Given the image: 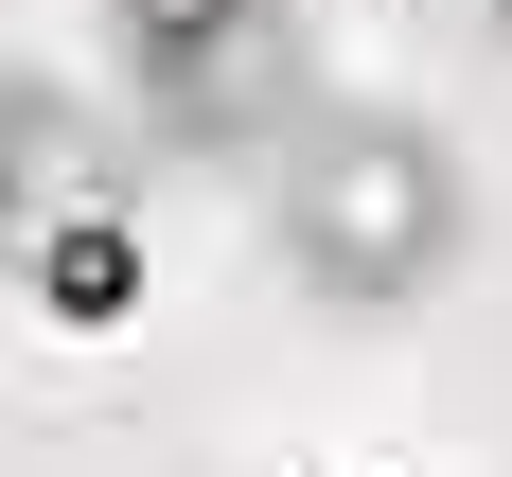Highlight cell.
Masks as SVG:
<instances>
[{
  "label": "cell",
  "mask_w": 512,
  "mask_h": 477,
  "mask_svg": "<svg viewBox=\"0 0 512 477\" xmlns=\"http://www.w3.org/2000/svg\"><path fill=\"white\" fill-rule=\"evenodd\" d=\"M265 248H283V283H301V301L407 318V301H442V283H460L477 177H460V142H442L424 106H354V89H336L301 142L265 159Z\"/></svg>",
  "instance_id": "6da1fadb"
},
{
  "label": "cell",
  "mask_w": 512,
  "mask_h": 477,
  "mask_svg": "<svg viewBox=\"0 0 512 477\" xmlns=\"http://www.w3.org/2000/svg\"><path fill=\"white\" fill-rule=\"evenodd\" d=\"M124 53H142V124L159 142H230V159H283L318 124V53L283 36V0H124Z\"/></svg>",
  "instance_id": "7a4b0ae2"
},
{
  "label": "cell",
  "mask_w": 512,
  "mask_h": 477,
  "mask_svg": "<svg viewBox=\"0 0 512 477\" xmlns=\"http://www.w3.org/2000/svg\"><path fill=\"white\" fill-rule=\"evenodd\" d=\"M18 283H36L71 336H106V318H142V230H124V212H71V230L18 265Z\"/></svg>",
  "instance_id": "3957f363"
}]
</instances>
